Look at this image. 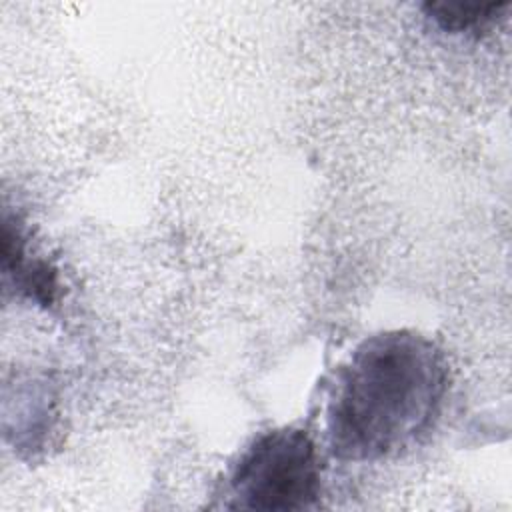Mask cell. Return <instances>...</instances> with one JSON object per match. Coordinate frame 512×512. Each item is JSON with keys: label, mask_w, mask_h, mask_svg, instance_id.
<instances>
[{"label": "cell", "mask_w": 512, "mask_h": 512, "mask_svg": "<svg viewBox=\"0 0 512 512\" xmlns=\"http://www.w3.org/2000/svg\"><path fill=\"white\" fill-rule=\"evenodd\" d=\"M448 364L418 332L366 338L340 368L326 412L328 442L342 460H380L414 446L434 424Z\"/></svg>", "instance_id": "6da1fadb"}, {"label": "cell", "mask_w": 512, "mask_h": 512, "mask_svg": "<svg viewBox=\"0 0 512 512\" xmlns=\"http://www.w3.org/2000/svg\"><path fill=\"white\" fill-rule=\"evenodd\" d=\"M508 6V2H424L422 10L444 32L480 36L504 18Z\"/></svg>", "instance_id": "277c9868"}, {"label": "cell", "mask_w": 512, "mask_h": 512, "mask_svg": "<svg viewBox=\"0 0 512 512\" xmlns=\"http://www.w3.org/2000/svg\"><path fill=\"white\" fill-rule=\"evenodd\" d=\"M320 456L312 438L298 428L258 436L230 476L236 506L248 510H302L320 494Z\"/></svg>", "instance_id": "7a4b0ae2"}, {"label": "cell", "mask_w": 512, "mask_h": 512, "mask_svg": "<svg viewBox=\"0 0 512 512\" xmlns=\"http://www.w3.org/2000/svg\"><path fill=\"white\" fill-rule=\"evenodd\" d=\"M4 274L12 276L14 286L26 298L38 304H50L56 298V272L44 260H34L26 250V240L22 228L12 224L8 214H4Z\"/></svg>", "instance_id": "3957f363"}]
</instances>
